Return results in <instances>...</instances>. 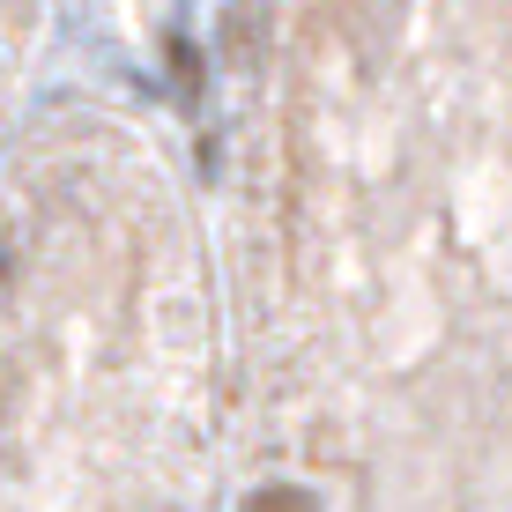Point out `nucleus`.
I'll use <instances>...</instances> for the list:
<instances>
[{
  "mask_svg": "<svg viewBox=\"0 0 512 512\" xmlns=\"http://www.w3.org/2000/svg\"><path fill=\"white\" fill-rule=\"evenodd\" d=\"M260 45H268V23H260V8H231V60L253 67Z\"/></svg>",
  "mask_w": 512,
  "mask_h": 512,
  "instance_id": "1",
  "label": "nucleus"
},
{
  "mask_svg": "<svg viewBox=\"0 0 512 512\" xmlns=\"http://www.w3.org/2000/svg\"><path fill=\"white\" fill-rule=\"evenodd\" d=\"M245 512H320V498L297 483H260L253 498H245Z\"/></svg>",
  "mask_w": 512,
  "mask_h": 512,
  "instance_id": "2",
  "label": "nucleus"
}]
</instances>
